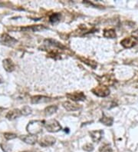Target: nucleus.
<instances>
[{
  "label": "nucleus",
  "mask_w": 138,
  "mask_h": 152,
  "mask_svg": "<svg viewBox=\"0 0 138 152\" xmlns=\"http://www.w3.org/2000/svg\"><path fill=\"white\" fill-rule=\"evenodd\" d=\"M30 152H41V151H39L38 150H33V151H31Z\"/></svg>",
  "instance_id": "a878e982"
},
{
  "label": "nucleus",
  "mask_w": 138,
  "mask_h": 152,
  "mask_svg": "<svg viewBox=\"0 0 138 152\" xmlns=\"http://www.w3.org/2000/svg\"><path fill=\"white\" fill-rule=\"evenodd\" d=\"M52 100L49 97L44 96V95H35L31 98V104H39V103H45V102H50Z\"/></svg>",
  "instance_id": "6e6552de"
},
{
  "label": "nucleus",
  "mask_w": 138,
  "mask_h": 152,
  "mask_svg": "<svg viewBox=\"0 0 138 152\" xmlns=\"http://www.w3.org/2000/svg\"><path fill=\"white\" fill-rule=\"evenodd\" d=\"M22 115L24 116H27V115H30L31 113V108H30L29 106H24L23 108L21 109Z\"/></svg>",
  "instance_id": "aec40b11"
},
{
  "label": "nucleus",
  "mask_w": 138,
  "mask_h": 152,
  "mask_svg": "<svg viewBox=\"0 0 138 152\" xmlns=\"http://www.w3.org/2000/svg\"><path fill=\"white\" fill-rule=\"evenodd\" d=\"M24 152H30V151H24Z\"/></svg>",
  "instance_id": "bb28decb"
},
{
  "label": "nucleus",
  "mask_w": 138,
  "mask_h": 152,
  "mask_svg": "<svg viewBox=\"0 0 138 152\" xmlns=\"http://www.w3.org/2000/svg\"><path fill=\"white\" fill-rule=\"evenodd\" d=\"M3 67L8 72H12L15 69V63L10 58H6L3 60Z\"/></svg>",
  "instance_id": "9d476101"
},
{
  "label": "nucleus",
  "mask_w": 138,
  "mask_h": 152,
  "mask_svg": "<svg viewBox=\"0 0 138 152\" xmlns=\"http://www.w3.org/2000/svg\"><path fill=\"white\" fill-rule=\"evenodd\" d=\"M45 128L48 132H52V133H55V132L61 130V124H59L58 121L55 120V119H51V120H48V121H45Z\"/></svg>",
  "instance_id": "f03ea898"
},
{
  "label": "nucleus",
  "mask_w": 138,
  "mask_h": 152,
  "mask_svg": "<svg viewBox=\"0 0 138 152\" xmlns=\"http://www.w3.org/2000/svg\"><path fill=\"white\" fill-rule=\"evenodd\" d=\"M84 150L87 151H92L94 150V146L91 143H88L84 146Z\"/></svg>",
  "instance_id": "4be33fe9"
},
{
  "label": "nucleus",
  "mask_w": 138,
  "mask_h": 152,
  "mask_svg": "<svg viewBox=\"0 0 138 152\" xmlns=\"http://www.w3.org/2000/svg\"><path fill=\"white\" fill-rule=\"evenodd\" d=\"M58 110V107L56 105H51L48 106L45 109V113L46 115H52L55 113Z\"/></svg>",
  "instance_id": "a211bd4d"
},
{
  "label": "nucleus",
  "mask_w": 138,
  "mask_h": 152,
  "mask_svg": "<svg viewBox=\"0 0 138 152\" xmlns=\"http://www.w3.org/2000/svg\"><path fill=\"white\" fill-rule=\"evenodd\" d=\"M55 142V138L51 135H47L43 137L42 139L39 141V145L40 146L43 147V148H46V147H50L53 145Z\"/></svg>",
  "instance_id": "423d86ee"
},
{
  "label": "nucleus",
  "mask_w": 138,
  "mask_h": 152,
  "mask_svg": "<svg viewBox=\"0 0 138 152\" xmlns=\"http://www.w3.org/2000/svg\"><path fill=\"white\" fill-rule=\"evenodd\" d=\"M22 115V111L19 109H13L12 111H9L6 115V118L9 120H14L15 118L21 117Z\"/></svg>",
  "instance_id": "9b49d317"
},
{
  "label": "nucleus",
  "mask_w": 138,
  "mask_h": 152,
  "mask_svg": "<svg viewBox=\"0 0 138 152\" xmlns=\"http://www.w3.org/2000/svg\"><path fill=\"white\" fill-rule=\"evenodd\" d=\"M63 107H64L67 111H77L80 108L79 104L74 103V102H65L63 103Z\"/></svg>",
  "instance_id": "ddd939ff"
},
{
  "label": "nucleus",
  "mask_w": 138,
  "mask_h": 152,
  "mask_svg": "<svg viewBox=\"0 0 138 152\" xmlns=\"http://www.w3.org/2000/svg\"><path fill=\"white\" fill-rule=\"evenodd\" d=\"M99 151L100 152H112L113 151L110 145H108V144H104V145L100 147Z\"/></svg>",
  "instance_id": "6ab92c4d"
},
{
  "label": "nucleus",
  "mask_w": 138,
  "mask_h": 152,
  "mask_svg": "<svg viewBox=\"0 0 138 152\" xmlns=\"http://www.w3.org/2000/svg\"><path fill=\"white\" fill-rule=\"evenodd\" d=\"M132 35H133V37L136 38V39H138V29L134 31V32H132Z\"/></svg>",
  "instance_id": "b1692460"
},
{
  "label": "nucleus",
  "mask_w": 138,
  "mask_h": 152,
  "mask_svg": "<svg viewBox=\"0 0 138 152\" xmlns=\"http://www.w3.org/2000/svg\"><path fill=\"white\" fill-rule=\"evenodd\" d=\"M0 146H1V148H2V149L3 150L4 152H7V150H6L7 148L9 149V150L12 151V148H11V147H10V145H7V144H5V146H3V145L1 144V145H0Z\"/></svg>",
  "instance_id": "5701e85b"
},
{
  "label": "nucleus",
  "mask_w": 138,
  "mask_h": 152,
  "mask_svg": "<svg viewBox=\"0 0 138 152\" xmlns=\"http://www.w3.org/2000/svg\"><path fill=\"white\" fill-rule=\"evenodd\" d=\"M20 139L26 142V144L33 145L38 141V136L29 134V135H22L20 136Z\"/></svg>",
  "instance_id": "1a4fd4ad"
},
{
  "label": "nucleus",
  "mask_w": 138,
  "mask_h": 152,
  "mask_svg": "<svg viewBox=\"0 0 138 152\" xmlns=\"http://www.w3.org/2000/svg\"><path fill=\"white\" fill-rule=\"evenodd\" d=\"M67 98L73 102H80V101H85L86 97L83 92H74L67 94Z\"/></svg>",
  "instance_id": "0eeeda50"
},
{
  "label": "nucleus",
  "mask_w": 138,
  "mask_h": 152,
  "mask_svg": "<svg viewBox=\"0 0 138 152\" xmlns=\"http://www.w3.org/2000/svg\"><path fill=\"white\" fill-rule=\"evenodd\" d=\"M100 121L107 126H111L114 123V118L111 117H107L104 114H103V116L100 119Z\"/></svg>",
  "instance_id": "2eb2a0df"
},
{
  "label": "nucleus",
  "mask_w": 138,
  "mask_h": 152,
  "mask_svg": "<svg viewBox=\"0 0 138 152\" xmlns=\"http://www.w3.org/2000/svg\"><path fill=\"white\" fill-rule=\"evenodd\" d=\"M16 42L17 39L10 36L7 33L0 34V43L7 46H13Z\"/></svg>",
  "instance_id": "20e7f679"
},
{
  "label": "nucleus",
  "mask_w": 138,
  "mask_h": 152,
  "mask_svg": "<svg viewBox=\"0 0 138 152\" xmlns=\"http://www.w3.org/2000/svg\"><path fill=\"white\" fill-rule=\"evenodd\" d=\"M4 137L6 140H12L17 137V135L13 133H5L4 134Z\"/></svg>",
  "instance_id": "412c9836"
},
{
  "label": "nucleus",
  "mask_w": 138,
  "mask_h": 152,
  "mask_svg": "<svg viewBox=\"0 0 138 152\" xmlns=\"http://www.w3.org/2000/svg\"><path fill=\"white\" fill-rule=\"evenodd\" d=\"M103 134L104 132L102 130L92 131V132H90V135L92 141L95 143H98L101 141V138H102V136H103Z\"/></svg>",
  "instance_id": "f8f14e48"
},
{
  "label": "nucleus",
  "mask_w": 138,
  "mask_h": 152,
  "mask_svg": "<svg viewBox=\"0 0 138 152\" xmlns=\"http://www.w3.org/2000/svg\"><path fill=\"white\" fill-rule=\"evenodd\" d=\"M46 27H45L44 26H41V25H38V26H30V27H22L21 28L22 31H26V32H28V31H31V32H39L41 30L45 29Z\"/></svg>",
  "instance_id": "4468645a"
},
{
  "label": "nucleus",
  "mask_w": 138,
  "mask_h": 152,
  "mask_svg": "<svg viewBox=\"0 0 138 152\" xmlns=\"http://www.w3.org/2000/svg\"><path fill=\"white\" fill-rule=\"evenodd\" d=\"M91 91L98 97H107L110 95V89L107 86H104V85H100L98 87H95L91 90Z\"/></svg>",
  "instance_id": "7ed1b4c3"
},
{
  "label": "nucleus",
  "mask_w": 138,
  "mask_h": 152,
  "mask_svg": "<svg viewBox=\"0 0 138 152\" xmlns=\"http://www.w3.org/2000/svg\"><path fill=\"white\" fill-rule=\"evenodd\" d=\"M45 121L41 120H34L31 121L27 127L26 130L29 133V134H33V135H37L38 134L41 133L42 132L43 128L45 127Z\"/></svg>",
  "instance_id": "f257e3e1"
},
{
  "label": "nucleus",
  "mask_w": 138,
  "mask_h": 152,
  "mask_svg": "<svg viewBox=\"0 0 138 152\" xmlns=\"http://www.w3.org/2000/svg\"><path fill=\"white\" fill-rule=\"evenodd\" d=\"M104 36L105 38H109V39H114L116 38V32L115 30L113 28H110V29H105L104 31Z\"/></svg>",
  "instance_id": "dca6fc26"
},
{
  "label": "nucleus",
  "mask_w": 138,
  "mask_h": 152,
  "mask_svg": "<svg viewBox=\"0 0 138 152\" xmlns=\"http://www.w3.org/2000/svg\"><path fill=\"white\" fill-rule=\"evenodd\" d=\"M2 82H3V80H2V77L0 76V83H2Z\"/></svg>",
  "instance_id": "393cba45"
},
{
  "label": "nucleus",
  "mask_w": 138,
  "mask_h": 152,
  "mask_svg": "<svg viewBox=\"0 0 138 152\" xmlns=\"http://www.w3.org/2000/svg\"><path fill=\"white\" fill-rule=\"evenodd\" d=\"M138 41L137 39L134 37H128L123 39L121 42H120V44H121L122 46H123L126 48H131L132 47L135 46L137 44Z\"/></svg>",
  "instance_id": "39448f33"
},
{
  "label": "nucleus",
  "mask_w": 138,
  "mask_h": 152,
  "mask_svg": "<svg viewBox=\"0 0 138 152\" xmlns=\"http://www.w3.org/2000/svg\"><path fill=\"white\" fill-rule=\"evenodd\" d=\"M61 19V15L59 13H54L49 17V21L52 24H57L58 22H60Z\"/></svg>",
  "instance_id": "f3484780"
}]
</instances>
